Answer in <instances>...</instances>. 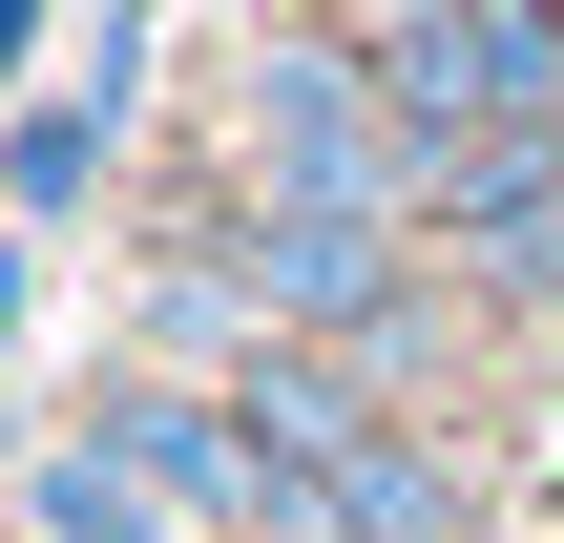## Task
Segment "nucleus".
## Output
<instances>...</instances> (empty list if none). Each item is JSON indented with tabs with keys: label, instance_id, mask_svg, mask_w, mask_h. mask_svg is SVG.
I'll list each match as a JSON object with an SVG mask.
<instances>
[{
	"label": "nucleus",
	"instance_id": "6",
	"mask_svg": "<svg viewBox=\"0 0 564 543\" xmlns=\"http://www.w3.org/2000/svg\"><path fill=\"white\" fill-rule=\"evenodd\" d=\"M21 21H42V0H0V63H21Z\"/></svg>",
	"mask_w": 564,
	"mask_h": 543
},
{
	"label": "nucleus",
	"instance_id": "3",
	"mask_svg": "<svg viewBox=\"0 0 564 543\" xmlns=\"http://www.w3.org/2000/svg\"><path fill=\"white\" fill-rule=\"evenodd\" d=\"M21 523L42 543H167V481L126 439H63V460H21Z\"/></svg>",
	"mask_w": 564,
	"mask_h": 543
},
{
	"label": "nucleus",
	"instance_id": "2",
	"mask_svg": "<svg viewBox=\"0 0 564 543\" xmlns=\"http://www.w3.org/2000/svg\"><path fill=\"white\" fill-rule=\"evenodd\" d=\"M251 314L272 335H335V356H398V230L377 209H251Z\"/></svg>",
	"mask_w": 564,
	"mask_h": 543
},
{
	"label": "nucleus",
	"instance_id": "5",
	"mask_svg": "<svg viewBox=\"0 0 564 543\" xmlns=\"http://www.w3.org/2000/svg\"><path fill=\"white\" fill-rule=\"evenodd\" d=\"M440 21H460V0H335V42H356V63H398V42H440Z\"/></svg>",
	"mask_w": 564,
	"mask_h": 543
},
{
	"label": "nucleus",
	"instance_id": "4",
	"mask_svg": "<svg viewBox=\"0 0 564 543\" xmlns=\"http://www.w3.org/2000/svg\"><path fill=\"white\" fill-rule=\"evenodd\" d=\"M105 126H126V105H21L0 188H21V209H84V188H105Z\"/></svg>",
	"mask_w": 564,
	"mask_h": 543
},
{
	"label": "nucleus",
	"instance_id": "1",
	"mask_svg": "<svg viewBox=\"0 0 564 543\" xmlns=\"http://www.w3.org/2000/svg\"><path fill=\"white\" fill-rule=\"evenodd\" d=\"M251 167H272V209H377V230L440 209V146L398 126V63H356L335 21L251 63Z\"/></svg>",
	"mask_w": 564,
	"mask_h": 543
}]
</instances>
